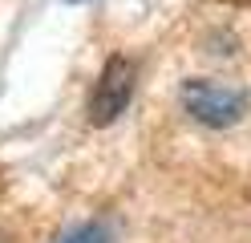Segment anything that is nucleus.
<instances>
[{"instance_id":"obj_2","label":"nucleus","mask_w":251,"mask_h":243,"mask_svg":"<svg viewBox=\"0 0 251 243\" xmlns=\"http://www.w3.org/2000/svg\"><path fill=\"white\" fill-rule=\"evenodd\" d=\"M130 97H134V61L109 57V65L98 77V89L89 97V122L93 126H109L126 106H130Z\"/></svg>"},{"instance_id":"obj_1","label":"nucleus","mask_w":251,"mask_h":243,"mask_svg":"<svg viewBox=\"0 0 251 243\" xmlns=\"http://www.w3.org/2000/svg\"><path fill=\"white\" fill-rule=\"evenodd\" d=\"M182 106L195 122L202 126H235L247 113V93L227 85V81H211V77H191L182 85Z\"/></svg>"},{"instance_id":"obj_3","label":"nucleus","mask_w":251,"mask_h":243,"mask_svg":"<svg viewBox=\"0 0 251 243\" xmlns=\"http://www.w3.org/2000/svg\"><path fill=\"white\" fill-rule=\"evenodd\" d=\"M61 243H105V231H101V227H77V231H69L65 239H61Z\"/></svg>"}]
</instances>
